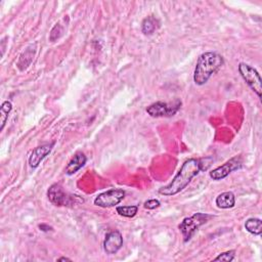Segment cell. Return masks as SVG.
Segmentation results:
<instances>
[{
	"label": "cell",
	"mask_w": 262,
	"mask_h": 262,
	"mask_svg": "<svg viewBox=\"0 0 262 262\" xmlns=\"http://www.w3.org/2000/svg\"><path fill=\"white\" fill-rule=\"evenodd\" d=\"M212 158L205 159H188L186 160L180 171L177 172L172 182L164 187L159 189V193L165 197L175 196L189 184L193 178L197 176L201 171L207 170L212 163Z\"/></svg>",
	"instance_id": "cell-1"
},
{
	"label": "cell",
	"mask_w": 262,
	"mask_h": 262,
	"mask_svg": "<svg viewBox=\"0 0 262 262\" xmlns=\"http://www.w3.org/2000/svg\"><path fill=\"white\" fill-rule=\"evenodd\" d=\"M223 56L217 52H207L202 53L196 64L194 82L199 86L206 84L209 79L223 66Z\"/></svg>",
	"instance_id": "cell-2"
},
{
	"label": "cell",
	"mask_w": 262,
	"mask_h": 262,
	"mask_svg": "<svg viewBox=\"0 0 262 262\" xmlns=\"http://www.w3.org/2000/svg\"><path fill=\"white\" fill-rule=\"evenodd\" d=\"M47 197H49L51 203L57 207H71L84 203V200L80 196L66 193L62 185L57 183L52 184L49 188Z\"/></svg>",
	"instance_id": "cell-3"
},
{
	"label": "cell",
	"mask_w": 262,
	"mask_h": 262,
	"mask_svg": "<svg viewBox=\"0 0 262 262\" xmlns=\"http://www.w3.org/2000/svg\"><path fill=\"white\" fill-rule=\"evenodd\" d=\"M211 218H213V215L207 213H195L190 217L184 218L182 223L178 225V229H180L183 236V242H188L201 226L209 221Z\"/></svg>",
	"instance_id": "cell-4"
},
{
	"label": "cell",
	"mask_w": 262,
	"mask_h": 262,
	"mask_svg": "<svg viewBox=\"0 0 262 262\" xmlns=\"http://www.w3.org/2000/svg\"><path fill=\"white\" fill-rule=\"evenodd\" d=\"M237 69H239V72L244 81L248 84V86L257 94L259 99H261L262 80L258 71L246 63H240Z\"/></svg>",
	"instance_id": "cell-5"
},
{
	"label": "cell",
	"mask_w": 262,
	"mask_h": 262,
	"mask_svg": "<svg viewBox=\"0 0 262 262\" xmlns=\"http://www.w3.org/2000/svg\"><path fill=\"white\" fill-rule=\"evenodd\" d=\"M181 106L182 102L180 100H175L171 103L157 102L148 106L147 113L153 118L172 117L181 109Z\"/></svg>",
	"instance_id": "cell-6"
},
{
	"label": "cell",
	"mask_w": 262,
	"mask_h": 262,
	"mask_svg": "<svg viewBox=\"0 0 262 262\" xmlns=\"http://www.w3.org/2000/svg\"><path fill=\"white\" fill-rule=\"evenodd\" d=\"M125 198V190L122 188H112L100 194L94 199L95 206L102 208H111L119 205Z\"/></svg>",
	"instance_id": "cell-7"
},
{
	"label": "cell",
	"mask_w": 262,
	"mask_h": 262,
	"mask_svg": "<svg viewBox=\"0 0 262 262\" xmlns=\"http://www.w3.org/2000/svg\"><path fill=\"white\" fill-rule=\"evenodd\" d=\"M242 167V160L240 158H233L230 161L225 162L219 167L213 169L209 175L213 181H221L223 178L228 177L233 171L240 169Z\"/></svg>",
	"instance_id": "cell-8"
},
{
	"label": "cell",
	"mask_w": 262,
	"mask_h": 262,
	"mask_svg": "<svg viewBox=\"0 0 262 262\" xmlns=\"http://www.w3.org/2000/svg\"><path fill=\"white\" fill-rule=\"evenodd\" d=\"M123 246V236L119 231L110 232L104 241V250L106 254H116Z\"/></svg>",
	"instance_id": "cell-9"
},
{
	"label": "cell",
	"mask_w": 262,
	"mask_h": 262,
	"mask_svg": "<svg viewBox=\"0 0 262 262\" xmlns=\"http://www.w3.org/2000/svg\"><path fill=\"white\" fill-rule=\"evenodd\" d=\"M54 147V142L52 144H44L42 146H39L35 148L29 157V165L31 168H37L40 165V163L49 156L51 152L52 151Z\"/></svg>",
	"instance_id": "cell-10"
},
{
	"label": "cell",
	"mask_w": 262,
	"mask_h": 262,
	"mask_svg": "<svg viewBox=\"0 0 262 262\" xmlns=\"http://www.w3.org/2000/svg\"><path fill=\"white\" fill-rule=\"evenodd\" d=\"M86 161H87V158L84 154L81 153V152L77 153L73 157V159L71 160L69 162V164L67 165L66 174H68V175L75 174L77 171H79L83 167V166L86 164Z\"/></svg>",
	"instance_id": "cell-11"
},
{
	"label": "cell",
	"mask_w": 262,
	"mask_h": 262,
	"mask_svg": "<svg viewBox=\"0 0 262 262\" xmlns=\"http://www.w3.org/2000/svg\"><path fill=\"white\" fill-rule=\"evenodd\" d=\"M215 203L220 209L233 208L236 205V196L233 192H224L217 196Z\"/></svg>",
	"instance_id": "cell-12"
},
{
	"label": "cell",
	"mask_w": 262,
	"mask_h": 262,
	"mask_svg": "<svg viewBox=\"0 0 262 262\" xmlns=\"http://www.w3.org/2000/svg\"><path fill=\"white\" fill-rule=\"evenodd\" d=\"M160 27V22L153 16H150L142 21L141 31L145 35H152Z\"/></svg>",
	"instance_id": "cell-13"
},
{
	"label": "cell",
	"mask_w": 262,
	"mask_h": 262,
	"mask_svg": "<svg viewBox=\"0 0 262 262\" xmlns=\"http://www.w3.org/2000/svg\"><path fill=\"white\" fill-rule=\"evenodd\" d=\"M34 54H35V50L33 49V46L28 47V49L21 54L19 62L17 64L20 71H25L31 65L34 58Z\"/></svg>",
	"instance_id": "cell-14"
},
{
	"label": "cell",
	"mask_w": 262,
	"mask_h": 262,
	"mask_svg": "<svg viewBox=\"0 0 262 262\" xmlns=\"http://www.w3.org/2000/svg\"><path fill=\"white\" fill-rule=\"evenodd\" d=\"M245 229L250 234L260 236L262 233V221L259 218H249L245 222Z\"/></svg>",
	"instance_id": "cell-15"
},
{
	"label": "cell",
	"mask_w": 262,
	"mask_h": 262,
	"mask_svg": "<svg viewBox=\"0 0 262 262\" xmlns=\"http://www.w3.org/2000/svg\"><path fill=\"white\" fill-rule=\"evenodd\" d=\"M13 110V104L9 101H5L2 103L1 106H0V120H1V131L4 129V126L6 124V121L8 119V116Z\"/></svg>",
	"instance_id": "cell-16"
},
{
	"label": "cell",
	"mask_w": 262,
	"mask_h": 262,
	"mask_svg": "<svg viewBox=\"0 0 262 262\" xmlns=\"http://www.w3.org/2000/svg\"><path fill=\"white\" fill-rule=\"evenodd\" d=\"M117 213L119 214L120 216L123 217H127V218H132L134 217L137 211H138V206L136 205H131V206H118L116 208Z\"/></svg>",
	"instance_id": "cell-17"
},
{
	"label": "cell",
	"mask_w": 262,
	"mask_h": 262,
	"mask_svg": "<svg viewBox=\"0 0 262 262\" xmlns=\"http://www.w3.org/2000/svg\"><path fill=\"white\" fill-rule=\"evenodd\" d=\"M235 256H236V252L234 251V250H231V251H226V252L219 254L216 258H214V261L230 262V261H233L235 259Z\"/></svg>",
	"instance_id": "cell-18"
},
{
	"label": "cell",
	"mask_w": 262,
	"mask_h": 262,
	"mask_svg": "<svg viewBox=\"0 0 262 262\" xmlns=\"http://www.w3.org/2000/svg\"><path fill=\"white\" fill-rule=\"evenodd\" d=\"M160 205H161V203H160L159 200L152 199V200H148V201L145 202L144 207L146 209H149V210H154V209L160 207Z\"/></svg>",
	"instance_id": "cell-19"
},
{
	"label": "cell",
	"mask_w": 262,
	"mask_h": 262,
	"mask_svg": "<svg viewBox=\"0 0 262 262\" xmlns=\"http://www.w3.org/2000/svg\"><path fill=\"white\" fill-rule=\"evenodd\" d=\"M39 229H40V231H42V232H50V231H52V226L47 225V224H40V225H39Z\"/></svg>",
	"instance_id": "cell-20"
},
{
	"label": "cell",
	"mask_w": 262,
	"mask_h": 262,
	"mask_svg": "<svg viewBox=\"0 0 262 262\" xmlns=\"http://www.w3.org/2000/svg\"><path fill=\"white\" fill-rule=\"evenodd\" d=\"M57 261H71L70 258H67V257H61V258H58Z\"/></svg>",
	"instance_id": "cell-21"
}]
</instances>
